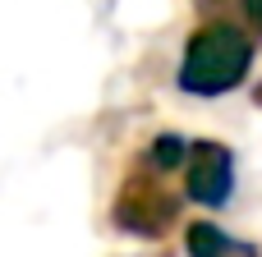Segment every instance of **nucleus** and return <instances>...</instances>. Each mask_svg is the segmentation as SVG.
Returning <instances> with one entry per match:
<instances>
[{
  "label": "nucleus",
  "mask_w": 262,
  "mask_h": 257,
  "mask_svg": "<svg viewBox=\"0 0 262 257\" xmlns=\"http://www.w3.org/2000/svg\"><path fill=\"white\" fill-rule=\"evenodd\" d=\"M203 5H207V0H203Z\"/></svg>",
  "instance_id": "nucleus-8"
},
{
  "label": "nucleus",
  "mask_w": 262,
  "mask_h": 257,
  "mask_svg": "<svg viewBox=\"0 0 262 257\" xmlns=\"http://www.w3.org/2000/svg\"><path fill=\"white\" fill-rule=\"evenodd\" d=\"M253 69V37L235 23H203L180 60V92L189 97H226Z\"/></svg>",
  "instance_id": "nucleus-1"
},
{
  "label": "nucleus",
  "mask_w": 262,
  "mask_h": 257,
  "mask_svg": "<svg viewBox=\"0 0 262 257\" xmlns=\"http://www.w3.org/2000/svg\"><path fill=\"white\" fill-rule=\"evenodd\" d=\"M111 221H115V230L134 235V239H161L180 221V193L157 184L152 170H134L111 202Z\"/></svg>",
  "instance_id": "nucleus-2"
},
{
  "label": "nucleus",
  "mask_w": 262,
  "mask_h": 257,
  "mask_svg": "<svg viewBox=\"0 0 262 257\" xmlns=\"http://www.w3.org/2000/svg\"><path fill=\"white\" fill-rule=\"evenodd\" d=\"M189 152H193L189 138H180V133H157L152 147L143 152V166H147L152 175H170V170L189 166Z\"/></svg>",
  "instance_id": "nucleus-5"
},
{
  "label": "nucleus",
  "mask_w": 262,
  "mask_h": 257,
  "mask_svg": "<svg viewBox=\"0 0 262 257\" xmlns=\"http://www.w3.org/2000/svg\"><path fill=\"white\" fill-rule=\"evenodd\" d=\"M239 5H244V14H249V23H253V28L262 32V0H239Z\"/></svg>",
  "instance_id": "nucleus-6"
},
{
  "label": "nucleus",
  "mask_w": 262,
  "mask_h": 257,
  "mask_svg": "<svg viewBox=\"0 0 262 257\" xmlns=\"http://www.w3.org/2000/svg\"><path fill=\"white\" fill-rule=\"evenodd\" d=\"M184 253L189 257H262L253 244L226 235L216 221H193V225L184 230Z\"/></svg>",
  "instance_id": "nucleus-4"
},
{
  "label": "nucleus",
  "mask_w": 262,
  "mask_h": 257,
  "mask_svg": "<svg viewBox=\"0 0 262 257\" xmlns=\"http://www.w3.org/2000/svg\"><path fill=\"white\" fill-rule=\"evenodd\" d=\"M184 198L207 212H221L235 198V152L226 143H212V138L193 143L184 166Z\"/></svg>",
  "instance_id": "nucleus-3"
},
{
  "label": "nucleus",
  "mask_w": 262,
  "mask_h": 257,
  "mask_svg": "<svg viewBox=\"0 0 262 257\" xmlns=\"http://www.w3.org/2000/svg\"><path fill=\"white\" fill-rule=\"evenodd\" d=\"M253 97H258V106H262V87H258V92H253Z\"/></svg>",
  "instance_id": "nucleus-7"
}]
</instances>
